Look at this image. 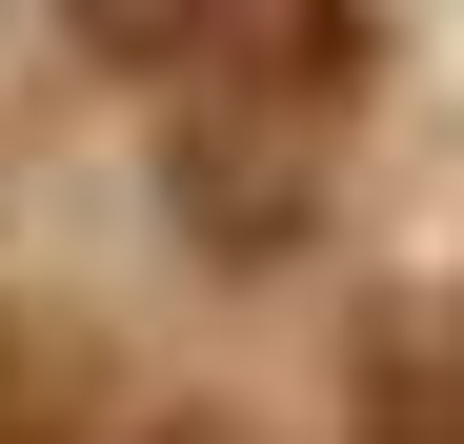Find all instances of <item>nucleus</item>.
<instances>
[{
	"label": "nucleus",
	"mask_w": 464,
	"mask_h": 444,
	"mask_svg": "<svg viewBox=\"0 0 464 444\" xmlns=\"http://www.w3.org/2000/svg\"><path fill=\"white\" fill-rule=\"evenodd\" d=\"M162 222L202 263H283V243H324V141H303L283 101H202L162 141Z\"/></svg>",
	"instance_id": "obj_1"
},
{
	"label": "nucleus",
	"mask_w": 464,
	"mask_h": 444,
	"mask_svg": "<svg viewBox=\"0 0 464 444\" xmlns=\"http://www.w3.org/2000/svg\"><path fill=\"white\" fill-rule=\"evenodd\" d=\"M202 82H243V101H363V0H222V41H202Z\"/></svg>",
	"instance_id": "obj_2"
},
{
	"label": "nucleus",
	"mask_w": 464,
	"mask_h": 444,
	"mask_svg": "<svg viewBox=\"0 0 464 444\" xmlns=\"http://www.w3.org/2000/svg\"><path fill=\"white\" fill-rule=\"evenodd\" d=\"M363 444H464V343L383 323V343H363Z\"/></svg>",
	"instance_id": "obj_3"
},
{
	"label": "nucleus",
	"mask_w": 464,
	"mask_h": 444,
	"mask_svg": "<svg viewBox=\"0 0 464 444\" xmlns=\"http://www.w3.org/2000/svg\"><path fill=\"white\" fill-rule=\"evenodd\" d=\"M141 444H263V424H222V404H162V424H141Z\"/></svg>",
	"instance_id": "obj_6"
},
{
	"label": "nucleus",
	"mask_w": 464,
	"mask_h": 444,
	"mask_svg": "<svg viewBox=\"0 0 464 444\" xmlns=\"http://www.w3.org/2000/svg\"><path fill=\"white\" fill-rule=\"evenodd\" d=\"M61 41H82V61H121V82H202L222 0H61Z\"/></svg>",
	"instance_id": "obj_4"
},
{
	"label": "nucleus",
	"mask_w": 464,
	"mask_h": 444,
	"mask_svg": "<svg viewBox=\"0 0 464 444\" xmlns=\"http://www.w3.org/2000/svg\"><path fill=\"white\" fill-rule=\"evenodd\" d=\"M0 444H82V363L41 323H0Z\"/></svg>",
	"instance_id": "obj_5"
}]
</instances>
